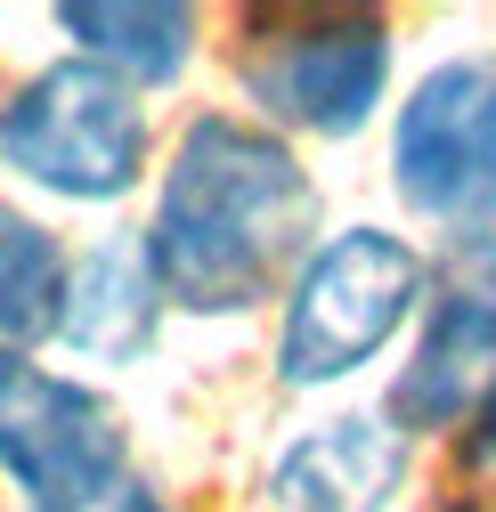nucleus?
<instances>
[{
	"label": "nucleus",
	"mask_w": 496,
	"mask_h": 512,
	"mask_svg": "<svg viewBox=\"0 0 496 512\" xmlns=\"http://www.w3.org/2000/svg\"><path fill=\"white\" fill-rule=\"evenodd\" d=\"M57 285H66V261L49 228L0 204V358H25V342L57 326Z\"/></svg>",
	"instance_id": "obj_11"
},
{
	"label": "nucleus",
	"mask_w": 496,
	"mask_h": 512,
	"mask_svg": "<svg viewBox=\"0 0 496 512\" xmlns=\"http://www.w3.org/2000/svg\"><path fill=\"white\" fill-rule=\"evenodd\" d=\"M391 179L423 220L496 236V57H448L399 106Z\"/></svg>",
	"instance_id": "obj_6"
},
{
	"label": "nucleus",
	"mask_w": 496,
	"mask_h": 512,
	"mask_svg": "<svg viewBox=\"0 0 496 512\" xmlns=\"http://www.w3.org/2000/svg\"><path fill=\"white\" fill-rule=\"evenodd\" d=\"M448 512H480V504H448Z\"/></svg>",
	"instance_id": "obj_14"
},
{
	"label": "nucleus",
	"mask_w": 496,
	"mask_h": 512,
	"mask_svg": "<svg viewBox=\"0 0 496 512\" xmlns=\"http://www.w3.org/2000/svg\"><path fill=\"white\" fill-rule=\"evenodd\" d=\"M0 155L9 171H25L49 196L74 204H114L131 196L147 171V106L131 98V82H114L90 57L33 74L9 106H0Z\"/></svg>",
	"instance_id": "obj_4"
},
{
	"label": "nucleus",
	"mask_w": 496,
	"mask_h": 512,
	"mask_svg": "<svg viewBox=\"0 0 496 512\" xmlns=\"http://www.w3.org/2000/svg\"><path fill=\"white\" fill-rule=\"evenodd\" d=\"M236 82L285 131L350 139L391 82V25L375 9H253L236 17Z\"/></svg>",
	"instance_id": "obj_2"
},
{
	"label": "nucleus",
	"mask_w": 496,
	"mask_h": 512,
	"mask_svg": "<svg viewBox=\"0 0 496 512\" xmlns=\"http://www.w3.org/2000/svg\"><path fill=\"white\" fill-rule=\"evenodd\" d=\"M82 512H171L155 488H139V480H122L114 496H98V504H82Z\"/></svg>",
	"instance_id": "obj_13"
},
{
	"label": "nucleus",
	"mask_w": 496,
	"mask_h": 512,
	"mask_svg": "<svg viewBox=\"0 0 496 512\" xmlns=\"http://www.w3.org/2000/svg\"><path fill=\"white\" fill-rule=\"evenodd\" d=\"M464 472L496 496V382H488V399L472 407V439H464Z\"/></svg>",
	"instance_id": "obj_12"
},
{
	"label": "nucleus",
	"mask_w": 496,
	"mask_h": 512,
	"mask_svg": "<svg viewBox=\"0 0 496 512\" xmlns=\"http://www.w3.org/2000/svg\"><path fill=\"white\" fill-rule=\"evenodd\" d=\"M163 317V285L147 269V244H90L57 285V334L82 358H139L155 342Z\"/></svg>",
	"instance_id": "obj_9"
},
{
	"label": "nucleus",
	"mask_w": 496,
	"mask_h": 512,
	"mask_svg": "<svg viewBox=\"0 0 496 512\" xmlns=\"http://www.w3.org/2000/svg\"><path fill=\"white\" fill-rule=\"evenodd\" d=\"M488 382H496V236H456L431 277L423 342L391 382V423L448 431L488 399Z\"/></svg>",
	"instance_id": "obj_7"
},
{
	"label": "nucleus",
	"mask_w": 496,
	"mask_h": 512,
	"mask_svg": "<svg viewBox=\"0 0 496 512\" xmlns=\"http://www.w3.org/2000/svg\"><path fill=\"white\" fill-rule=\"evenodd\" d=\"M309 236H318V187L293 147L236 114H196L147 228V269L163 301L196 317H236L301 277Z\"/></svg>",
	"instance_id": "obj_1"
},
{
	"label": "nucleus",
	"mask_w": 496,
	"mask_h": 512,
	"mask_svg": "<svg viewBox=\"0 0 496 512\" xmlns=\"http://www.w3.org/2000/svg\"><path fill=\"white\" fill-rule=\"evenodd\" d=\"M57 25H66L82 41V57L106 66L114 82H171L196 57V9H171V0H155V9H131V0H122V9L66 0Z\"/></svg>",
	"instance_id": "obj_10"
},
{
	"label": "nucleus",
	"mask_w": 496,
	"mask_h": 512,
	"mask_svg": "<svg viewBox=\"0 0 496 512\" xmlns=\"http://www.w3.org/2000/svg\"><path fill=\"white\" fill-rule=\"evenodd\" d=\"M407 480V431L391 415H342L277 456V512H383Z\"/></svg>",
	"instance_id": "obj_8"
},
{
	"label": "nucleus",
	"mask_w": 496,
	"mask_h": 512,
	"mask_svg": "<svg viewBox=\"0 0 496 512\" xmlns=\"http://www.w3.org/2000/svg\"><path fill=\"white\" fill-rule=\"evenodd\" d=\"M423 301V252L391 228H342L301 261L277 326V374L293 391L309 382H342L366 358H383L391 334Z\"/></svg>",
	"instance_id": "obj_3"
},
{
	"label": "nucleus",
	"mask_w": 496,
	"mask_h": 512,
	"mask_svg": "<svg viewBox=\"0 0 496 512\" xmlns=\"http://www.w3.org/2000/svg\"><path fill=\"white\" fill-rule=\"evenodd\" d=\"M0 472L33 496V512H82L131 480V431L90 382L0 358Z\"/></svg>",
	"instance_id": "obj_5"
}]
</instances>
